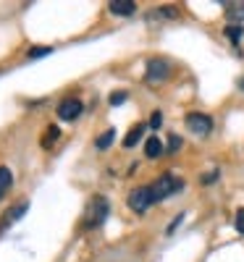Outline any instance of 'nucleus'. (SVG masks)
<instances>
[{
  "mask_svg": "<svg viewBox=\"0 0 244 262\" xmlns=\"http://www.w3.org/2000/svg\"><path fill=\"white\" fill-rule=\"evenodd\" d=\"M108 212H110L108 200H105L103 194H95L92 200H90V205H87V210H84V228H97V226H103L105 217H108Z\"/></svg>",
  "mask_w": 244,
  "mask_h": 262,
  "instance_id": "1",
  "label": "nucleus"
},
{
  "mask_svg": "<svg viewBox=\"0 0 244 262\" xmlns=\"http://www.w3.org/2000/svg\"><path fill=\"white\" fill-rule=\"evenodd\" d=\"M181 189H184V181L179 176H173V173H163L155 184H150V191H152L155 202H163V200H168V196H173L176 191H181Z\"/></svg>",
  "mask_w": 244,
  "mask_h": 262,
  "instance_id": "2",
  "label": "nucleus"
},
{
  "mask_svg": "<svg viewBox=\"0 0 244 262\" xmlns=\"http://www.w3.org/2000/svg\"><path fill=\"white\" fill-rule=\"evenodd\" d=\"M168 76H171V63L168 60H163V58L147 60V74H145L147 84H163V81H168Z\"/></svg>",
  "mask_w": 244,
  "mask_h": 262,
  "instance_id": "3",
  "label": "nucleus"
},
{
  "mask_svg": "<svg viewBox=\"0 0 244 262\" xmlns=\"http://www.w3.org/2000/svg\"><path fill=\"white\" fill-rule=\"evenodd\" d=\"M152 205H155V200H152L150 184H147V186H139V189H134V191L129 194V207H131V212L142 215V212H147Z\"/></svg>",
  "mask_w": 244,
  "mask_h": 262,
  "instance_id": "4",
  "label": "nucleus"
},
{
  "mask_svg": "<svg viewBox=\"0 0 244 262\" xmlns=\"http://www.w3.org/2000/svg\"><path fill=\"white\" fill-rule=\"evenodd\" d=\"M187 128L192 131V134H197V137H208L213 131V118L208 113L192 111V113H187Z\"/></svg>",
  "mask_w": 244,
  "mask_h": 262,
  "instance_id": "5",
  "label": "nucleus"
},
{
  "mask_svg": "<svg viewBox=\"0 0 244 262\" xmlns=\"http://www.w3.org/2000/svg\"><path fill=\"white\" fill-rule=\"evenodd\" d=\"M82 111H84V105L79 97H66L58 102V118L60 121H76L82 116Z\"/></svg>",
  "mask_w": 244,
  "mask_h": 262,
  "instance_id": "6",
  "label": "nucleus"
},
{
  "mask_svg": "<svg viewBox=\"0 0 244 262\" xmlns=\"http://www.w3.org/2000/svg\"><path fill=\"white\" fill-rule=\"evenodd\" d=\"M27 210H29V202H18V205H13L6 215H3V223H0V231H6L8 226H13L16 221H21V215H27Z\"/></svg>",
  "mask_w": 244,
  "mask_h": 262,
  "instance_id": "7",
  "label": "nucleus"
},
{
  "mask_svg": "<svg viewBox=\"0 0 244 262\" xmlns=\"http://www.w3.org/2000/svg\"><path fill=\"white\" fill-rule=\"evenodd\" d=\"M223 13L229 18V24H234V27L244 24V3H223Z\"/></svg>",
  "mask_w": 244,
  "mask_h": 262,
  "instance_id": "8",
  "label": "nucleus"
},
{
  "mask_svg": "<svg viewBox=\"0 0 244 262\" xmlns=\"http://www.w3.org/2000/svg\"><path fill=\"white\" fill-rule=\"evenodd\" d=\"M108 8L113 16H131L137 11V3L134 0H113V3H108Z\"/></svg>",
  "mask_w": 244,
  "mask_h": 262,
  "instance_id": "9",
  "label": "nucleus"
},
{
  "mask_svg": "<svg viewBox=\"0 0 244 262\" xmlns=\"http://www.w3.org/2000/svg\"><path fill=\"white\" fill-rule=\"evenodd\" d=\"M145 155H147L150 160H155V158L166 155V144L160 142V137H150V139L145 142Z\"/></svg>",
  "mask_w": 244,
  "mask_h": 262,
  "instance_id": "10",
  "label": "nucleus"
},
{
  "mask_svg": "<svg viewBox=\"0 0 244 262\" xmlns=\"http://www.w3.org/2000/svg\"><path fill=\"white\" fill-rule=\"evenodd\" d=\"M13 186V173L8 165H0V200L8 194V189Z\"/></svg>",
  "mask_w": 244,
  "mask_h": 262,
  "instance_id": "11",
  "label": "nucleus"
},
{
  "mask_svg": "<svg viewBox=\"0 0 244 262\" xmlns=\"http://www.w3.org/2000/svg\"><path fill=\"white\" fill-rule=\"evenodd\" d=\"M145 128H147L145 123H137V126H131V128H129V134H126V139H124V147H126V149H129V147H134V144L139 142V137L145 134Z\"/></svg>",
  "mask_w": 244,
  "mask_h": 262,
  "instance_id": "12",
  "label": "nucleus"
},
{
  "mask_svg": "<svg viewBox=\"0 0 244 262\" xmlns=\"http://www.w3.org/2000/svg\"><path fill=\"white\" fill-rule=\"evenodd\" d=\"M58 137H60V128H58V126H48V128H45V137H42V147L50 149V147L58 142Z\"/></svg>",
  "mask_w": 244,
  "mask_h": 262,
  "instance_id": "13",
  "label": "nucleus"
},
{
  "mask_svg": "<svg viewBox=\"0 0 244 262\" xmlns=\"http://www.w3.org/2000/svg\"><path fill=\"white\" fill-rule=\"evenodd\" d=\"M113 139H116V128H108V131H103V134H100V139L95 142V147L97 149H108L110 144H113Z\"/></svg>",
  "mask_w": 244,
  "mask_h": 262,
  "instance_id": "14",
  "label": "nucleus"
},
{
  "mask_svg": "<svg viewBox=\"0 0 244 262\" xmlns=\"http://www.w3.org/2000/svg\"><path fill=\"white\" fill-rule=\"evenodd\" d=\"M53 53V48L50 45H34V48H29V53H27V58H45V55H50Z\"/></svg>",
  "mask_w": 244,
  "mask_h": 262,
  "instance_id": "15",
  "label": "nucleus"
},
{
  "mask_svg": "<svg viewBox=\"0 0 244 262\" xmlns=\"http://www.w3.org/2000/svg\"><path fill=\"white\" fill-rule=\"evenodd\" d=\"M226 37L234 42V45H239V42H241V37H244V27H234V24H229V29H226Z\"/></svg>",
  "mask_w": 244,
  "mask_h": 262,
  "instance_id": "16",
  "label": "nucleus"
},
{
  "mask_svg": "<svg viewBox=\"0 0 244 262\" xmlns=\"http://www.w3.org/2000/svg\"><path fill=\"white\" fill-rule=\"evenodd\" d=\"M218 176H220V170H218V168H213V170H208V173H202V176H199V184L210 186V184H215V181H218Z\"/></svg>",
  "mask_w": 244,
  "mask_h": 262,
  "instance_id": "17",
  "label": "nucleus"
},
{
  "mask_svg": "<svg viewBox=\"0 0 244 262\" xmlns=\"http://www.w3.org/2000/svg\"><path fill=\"white\" fill-rule=\"evenodd\" d=\"M179 147H181V139H179V134H168V147H166V152H168V155H173V152H179Z\"/></svg>",
  "mask_w": 244,
  "mask_h": 262,
  "instance_id": "18",
  "label": "nucleus"
},
{
  "mask_svg": "<svg viewBox=\"0 0 244 262\" xmlns=\"http://www.w3.org/2000/svg\"><path fill=\"white\" fill-rule=\"evenodd\" d=\"M234 226H236V231H239V233H244V207H239V210H236Z\"/></svg>",
  "mask_w": 244,
  "mask_h": 262,
  "instance_id": "19",
  "label": "nucleus"
},
{
  "mask_svg": "<svg viewBox=\"0 0 244 262\" xmlns=\"http://www.w3.org/2000/svg\"><path fill=\"white\" fill-rule=\"evenodd\" d=\"M126 92L124 90H118V92H113V95H110V105H121V102H126Z\"/></svg>",
  "mask_w": 244,
  "mask_h": 262,
  "instance_id": "20",
  "label": "nucleus"
},
{
  "mask_svg": "<svg viewBox=\"0 0 244 262\" xmlns=\"http://www.w3.org/2000/svg\"><path fill=\"white\" fill-rule=\"evenodd\" d=\"M160 123H163V113H160V111H155L152 118H150V126H152V128H160Z\"/></svg>",
  "mask_w": 244,
  "mask_h": 262,
  "instance_id": "21",
  "label": "nucleus"
},
{
  "mask_svg": "<svg viewBox=\"0 0 244 262\" xmlns=\"http://www.w3.org/2000/svg\"><path fill=\"white\" fill-rule=\"evenodd\" d=\"M239 86H241V90H244V79H239Z\"/></svg>",
  "mask_w": 244,
  "mask_h": 262,
  "instance_id": "22",
  "label": "nucleus"
}]
</instances>
